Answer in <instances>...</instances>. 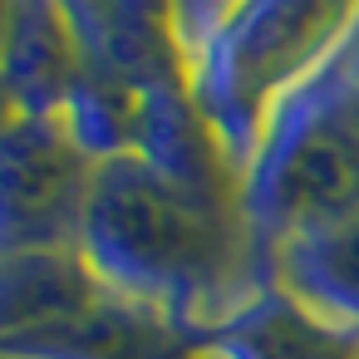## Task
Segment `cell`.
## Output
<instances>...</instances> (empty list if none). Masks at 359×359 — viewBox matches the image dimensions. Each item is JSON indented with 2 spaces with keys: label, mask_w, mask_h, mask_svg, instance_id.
<instances>
[{
  "label": "cell",
  "mask_w": 359,
  "mask_h": 359,
  "mask_svg": "<svg viewBox=\"0 0 359 359\" xmlns=\"http://www.w3.org/2000/svg\"><path fill=\"white\" fill-rule=\"evenodd\" d=\"M295 202L310 212H339L349 207V197H359V153H349L334 138H315L300 158H295Z\"/></svg>",
  "instance_id": "6da1fadb"
}]
</instances>
